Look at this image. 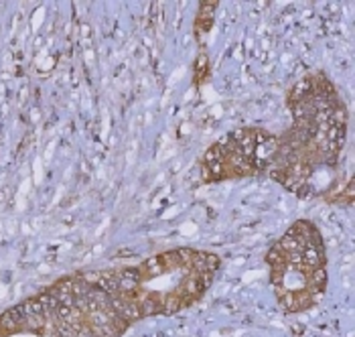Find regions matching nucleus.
<instances>
[{
  "label": "nucleus",
  "instance_id": "f257e3e1",
  "mask_svg": "<svg viewBox=\"0 0 355 337\" xmlns=\"http://www.w3.org/2000/svg\"><path fill=\"white\" fill-rule=\"evenodd\" d=\"M294 124L278 138L270 165L272 179L297 195H309L319 169L337 165L345 142L347 114L337 89L325 75H309L288 96Z\"/></svg>",
  "mask_w": 355,
  "mask_h": 337
},
{
  "label": "nucleus",
  "instance_id": "f03ea898",
  "mask_svg": "<svg viewBox=\"0 0 355 337\" xmlns=\"http://www.w3.org/2000/svg\"><path fill=\"white\" fill-rule=\"evenodd\" d=\"M282 309L307 311L327 289V256L319 230L311 222H297L266 256Z\"/></svg>",
  "mask_w": 355,
  "mask_h": 337
},
{
  "label": "nucleus",
  "instance_id": "7ed1b4c3",
  "mask_svg": "<svg viewBox=\"0 0 355 337\" xmlns=\"http://www.w3.org/2000/svg\"><path fill=\"white\" fill-rule=\"evenodd\" d=\"M278 138L260 128H240L203 155L201 173L205 181L238 179L268 171L276 152Z\"/></svg>",
  "mask_w": 355,
  "mask_h": 337
},
{
  "label": "nucleus",
  "instance_id": "20e7f679",
  "mask_svg": "<svg viewBox=\"0 0 355 337\" xmlns=\"http://www.w3.org/2000/svg\"><path fill=\"white\" fill-rule=\"evenodd\" d=\"M22 321H24V317H22L20 309H18V307H16V309H10V311H6L2 317H0V329L6 331V333L16 331Z\"/></svg>",
  "mask_w": 355,
  "mask_h": 337
}]
</instances>
